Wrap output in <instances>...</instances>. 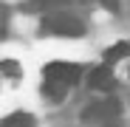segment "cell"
Instances as JSON below:
<instances>
[{
	"label": "cell",
	"instance_id": "obj_1",
	"mask_svg": "<svg viewBox=\"0 0 130 127\" xmlns=\"http://www.w3.org/2000/svg\"><path fill=\"white\" fill-rule=\"evenodd\" d=\"M42 31L59 34V37H79V34H85V26L79 17H74L68 11H51L42 17Z\"/></svg>",
	"mask_w": 130,
	"mask_h": 127
},
{
	"label": "cell",
	"instance_id": "obj_2",
	"mask_svg": "<svg viewBox=\"0 0 130 127\" xmlns=\"http://www.w3.org/2000/svg\"><path fill=\"white\" fill-rule=\"evenodd\" d=\"M42 74H45L48 82H59V85H76L79 76H82V68L74 65V62H48L45 68H42Z\"/></svg>",
	"mask_w": 130,
	"mask_h": 127
},
{
	"label": "cell",
	"instance_id": "obj_3",
	"mask_svg": "<svg viewBox=\"0 0 130 127\" xmlns=\"http://www.w3.org/2000/svg\"><path fill=\"white\" fill-rule=\"evenodd\" d=\"M119 113H122V104L116 99H102V102H91L82 110V119L85 121H113Z\"/></svg>",
	"mask_w": 130,
	"mask_h": 127
},
{
	"label": "cell",
	"instance_id": "obj_4",
	"mask_svg": "<svg viewBox=\"0 0 130 127\" xmlns=\"http://www.w3.org/2000/svg\"><path fill=\"white\" fill-rule=\"evenodd\" d=\"M88 85H91L93 90H110L113 85H116L113 71H110V62H107V65L93 68V71H91V76H88Z\"/></svg>",
	"mask_w": 130,
	"mask_h": 127
},
{
	"label": "cell",
	"instance_id": "obj_5",
	"mask_svg": "<svg viewBox=\"0 0 130 127\" xmlns=\"http://www.w3.org/2000/svg\"><path fill=\"white\" fill-rule=\"evenodd\" d=\"M3 127H34V116L17 110V113H11V116L3 119Z\"/></svg>",
	"mask_w": 130,
	"mask_h": 127
},
{
	"label": "cell",
	"instance_id": "obj_6",
	"mask_svg": "<svg viewBox=\"0 0 130 127\" xmlns=\"http://www.w3.org/2000/svg\"><path fill=\"white\" fill-rule=\"evenodd\" d=\"M124 57H130V42H116L105 51V62H119Z\"/></svg>",
	"mask_w": 130,
	"mask_h": 127
},
{
	"label": "cell",
	"instance_id": "obj_7",
	"mask_svg": "<svg viewBox=\"0 0 130 127\" xmlns=\"http://www.w3.org/2000/svg\"><path fill=\"white\" fill-rule=\"evenodd\" d=\"M42 93H45L48 99H54V102H62V99H65V85H59V82H48V79H45Z\"/></svg>",
	"mask_w": 130,
	"mask_h": 127
},
{
	"label": "cell",
	"instance_id": "obj_8",
	"mask_svg": "<svg viewBox=\"0 0 130 127\" xmlns=\"http://www.w3.org/2000/svg\"><path fill=\"white\" fill-rule=\"evenodd\" d=\"M68 0H31V3L26 6V9H34V11H40V9H57V6H65Z\"/></svg>",
	"mask_w": 130,
	"mask_h": 127
},
{
	"label": "cell",
	"instance_id": "obj_9",
	"mask_svg": "<svg viewBox=\"0 0 130 127\" xmlns=\"http://www.w3.org/2000/svg\"><path fill=\"white\" fill-rule=\"evenodd\" d=\"M3 74H6V76H14V79H17V76H20V65H17L14 59H3Z\"/></svg>",
	"mask_w": 130,
	"mask_h": 127
},
{
	"label": "cell",
	"instance_id": "obj_10",
	"mask_svg": "<svg viewBox=\"0 0 130 127\" xmlns=\"http://www.w3.org/2000/svg\"><path fill=\"white\" fill-rule=\"evenodd\" d=\"M99 3H102L107 11H119V0H99Z\"/></svg>",
	"mask_w": 130,
	"mask_h": 127
}]
</instances>
